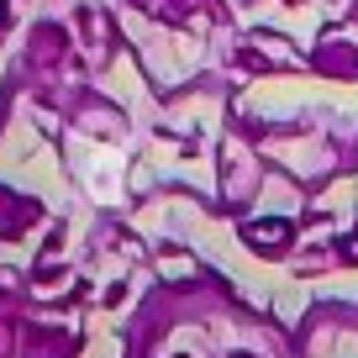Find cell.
Here are the masks:
<instances>
[{"mask_svg": "<svg viewBox=\"0 0 358 358\" xmlns=\"http://www.w3.org/2000/svg\"><path fill=\"white\" fill-rule=\"evenodd\" d=\"M243 237H248V243H253L264 258H274V253H280V248L295 237V227H290V222H248Z\"/></svg>", "mask_w": 358, "mask_h": 358, "instance_id": "1", "label": "cell"}, {"mask_svg": "<svg viewBox=\"0 0 358 358\" xmlns=\"http://www.w3.org/2000/svg\"><path fill=\"white\" fill-rule=\"evenodd\" d=\"M0 16H6V0H0Z\"/></svg>", "mask_w": 358, "mask_h": 358, "instance_id": "2", "label": "cell"}]
</instances>
